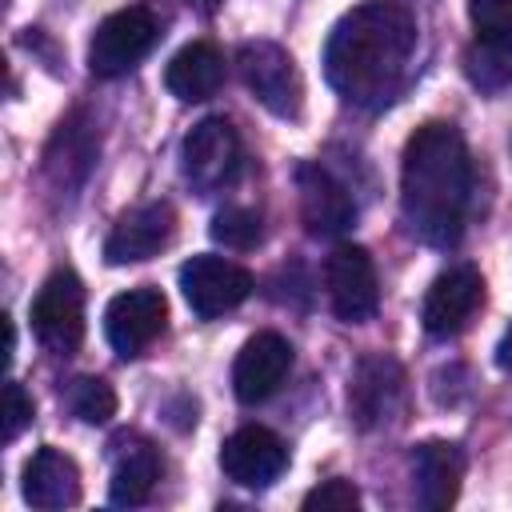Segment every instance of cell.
<instances>
[{
	"mask_svg": "<svg viewBox=\"0 0 512 512\" xmlns=\"http://www.w3.org/2000/svg\"><path fill=\"white\" fill-rule=\"evenodd\" d=\"M176 232V212L172 204L164 200H152V204H140L132 212H124L116 220V228L108 232L104 240V260L108 264H140V260H152L160 248H168Z\"/></svg>",
	"mask_w": 512,
	"mask_h": 512,
	"instance_id": "cell-10",
	"label": "cell"
},
{
	"mask_svg": "<svg viewBox=\"0 0 512 512\" xmlns=\"http://www.w3.org/2000/svg\"><path fill=\"white\" fill-rule=\"evenodd\" d=\"M168 324V300L160 288H128L104 308V336L120 356H140Z\"/></svg>",
	"mask_w": 512,
	"mask_h": 512,
	"instance_id": "cell-7",
	"label": "cell"
},
{
	"mask_svg": "<svg viewBox=\"0 0 512 512\" xmlns=\"http://www.w3.org/2000/svg\"><path fill=\"white\" fill-rule=\"evenodd\" d=\"M412 476H416V504L428 512H444L460 496L464 452L448 440H424L412 452Z\"/></svg>",
	"mask_w": 512,
	"mask_h": 512,
	"instance_id": "cell-16",
	"label": "cell"
},
{
	"mask_svg": "<svg viewBox=\"0 0 512 512\" xmlns=\"http://www.w3.org/2000/svg\"><path fill=\"white\" fill-rule=\"evenodd\" d=\"M472 192L468 144L452 124H424L404 144L400 164V212L412 236L432 248H448L464 232Z\"/></svg>",
	"mask_w": 512,
	"mask_h": 512,
	"instance_id": "cell-2",
	"label": "cell"
},
{
	"mask_svg": "<svg viewBox=\"0 0 512 512\" xmlns=\"http://www.w3.org/2000/svg\"><path fill=\"white\" fill-rule=\"evenodd\" d=\"M324 284H328V300L332 312L348 324H360L376 312L380 304V284H376V264L364 248L356 244H340L328 260H324Z\"/></svg>",
	"mask_w": 512,
	"mask_h": 512,
	"instance_id": "cell-8",
	"label": "cell"
},
{
	"mask_svg": "<svg viewBox=\"0 0 512 512\" xmlns=\"http://www.w3.org/2000/svg\"><path fill=\"white\" fill-rule=\"evenodd\" d=\"M296 192H300V216L312 236H340L352 228L356 208L348 188L320 164H300L296 168Z\"/></svg>",
	"mask_w": 512,
	"mask_h": 512,
	"instance_id": "cell-15",
	"label": "cell"
},
{
	"mask_svg": "<svg viewBox=\"0 0 512 512\" xmlns=\"http://www.w3.org/2000/svg\"><path fill=\"white\" fill-rule=\"evenodd\" d=\"M236 64H240V76H244L248 92L272 116H284V120H296L300 116L304 84H300L296 60L280 44H272V40H248V44H240Z\"/></svg>",
	"mask_w": 512,
	"mask_h": 512,
	"instance_id": "cell-3",
	"label": "cell"
},
{
	"mask_svg": "<svg viewBox=\"0 0 512 512\" xmlns=\"http://www.w3.org/2000/svg\"><path fill=\"white\" fill-rule=\"evenodd\" d=\"M468 20L480 40L512 44V0H468Z\"/></svg>",
	"mask_w": 512,
	"mask_h": 512,
	"instance_id": "cell-23",
	"label": "cell"
},
{
	"mask_svg": "<svg viewBox=\"0 0 512 512\" xmlns=\"http://www.w3.org/2000/svg\"><path fill=\"white\" fill-rule=\"evenodd\" d=\"M164 84H168V92H172L176 100H184V104H200V100L216 96L220 84H224V56H220V48L208 44V40L184 44V48L168 60Z\"/></svg>",
	"mask_w": 512,
	"mask_h": 512,
	"instance_id": "cell-18",
	"label": "cell"
},
{
	"mask_svg": "<svg viewBox=\"0 0 512 512\" xmlns=\"http://www.w3.org/2000/svg\"><path fill=\"white\" fill-rule=\"evenodd\" d=\"M416 48V20L392 0H372L352 8L328 36L324 72L328 84L352 104L388 100Z\"/></svg>",
	"mask_w": 512,
	"mask_h": 512,
	"instance_id": "cell-1",
	"label": "cell"
},
{
	"mask_svg": "<svg viewBox=\"0 0 512 512\" xmlns=\"http://www.w3.org/2000/svg\"><path fill=\"white\" fill-rule=\"evenodd\" d=\"M28 424H32V396L24 392L20 380H8L4 384V440L12 444Z\"/></svg>",
	"mask_w": 512,
	"mask_h": 512,
	"instance_id": "cell-25",
	"label": "cell"
},
{
	"mask_svg": "<svg viewBox=\"0 0 512 512\" xmlns=\"http://www.w3.org/2000/svg\"><path fill=\"white\" fill-rule=\"evenodd\" d=\"M68 408L84 420V424H108L116 416V392L108 380L100 376H80L68 388Z\"/></svg>",
	"mask_w": 512,
	"mask_h": 512,
	"instance_id": "cell-21",
	"label": "cell"
},
{
	"mask_svg": "<svg viewBox=\"0 0 512 512\" xmlns=\"http://www.w3.org/2000/svg\"><path fill=\"white\" fill-rule=\"evenodd\" d=\"M156 36L160 24L148 8H120L96 24L88 44V68L96 76H124L128 68H136V60L152 52Z\"/></svg>",
	"mask_w": 512,
	"mask_h": 512,
	"instance_id": "cell-5",
	"label": "cell"
},
{
	"mask_svg": "<svg viewBox=\"0 0 512 512\" xmlns=\"http://www.w3.org/2000/svg\"><path fill=\"white\" fill-rule=\"evenodd\" d=\"M32 332L56 356H68L80 348V340H84V284L76 280V272L60 268L40 284V292L32 300Z\"/></svg>",
	"mask_w": 512,
	"mask_h": 512,
	"instance_id": "cell-4",
	"label": "cell"
},
{
	"mask_svg": "<svg viewBox=\"0 0 512 512\" xmlns=\"http://www.w3.org/2000/svg\"><path fill=\"white\" fill-rule=\"evenodd\" d=\"M404 400V372L392 356H364L352 372V388H348V408L356 416L360 428H376L388 424L400 412Z\"/></svg>",
	"mask_w": 512,
	"mask_h": 512,
	"instance_id": "cell-14",
	"label": "cell"
},
{
	"mask_svg": "<svg viewBox=\"0 0 512 512\" xmlns=\"http://www.w3.org/2000/svg\"><path fill=\"white\" fill-rule=\"evenodd\" d=\"M288 368H292V344L284 336H276V332H256L240 348V356L232 364V392H236V400H244V404L268 400L284 384Z\"/></svg>",
	"mask_w": 512,
	"mask_h": 512,
	"instance_id": "cell-13",
	"label": "cell"
},
{
	"mask_svg": "<svg viewBox=\"0 0 512 512\" xmlns=\"http://www.w3.org/2000/svg\"><path fill=\"white\" fill-rule=\"evenodd\" d=\"M184 176L196 184V188H220L232 180L236 164H240V140H236V128L224 120V116H208L200 120L188 136H184Z\"/></svg>",
	"mask_w": 512,
	"mask_h": 512,
	"instance_id": "cell-9",
	"label": "cell"
},
{
	"mask_svg": "<svg viewBox=\"0 0 512 512\" xmlns=\"http://www.w3.org/2000/svg\"><path fill=\"white\" fill-rule=\"evenodd\" d=\"M212 240L232 248V252H248L260 244V216L252 208H240V204L220 208L212 216Z\"/></svg>",
	"mask_w": 512,
	"mask_h": 512,
	"instance_id": "cell-22",
	"label": "cell"
},
{
	"mask_svg": "<svg viewBox=\"0 0 512 512\" xmlns=\"http://www.w3.org/2000/svg\"><path fill=\"white\" fill-rule=\"evenodd\" d=\"M256 280L248 268L224 260V256H192L184 268H180V292L188 300V308L200 316V320H212V316H224L232 312L236 304H244L252 296Z\"/></svg>",
	"mask_w": 512,
	"mask_h": 512,
	"instance_id": "cell-6",
	"label": "cell"
},
{
	"mask_svg": "<svg viewBox=\"0 0 512 512\" xmlns=\"http://www.w3.org/2000/svg\"><path fill=\"white\" fill-rule=\"evenodd\" d=\"M484 300V280L476 268L460 264V268H448L432 280L428 296H424V308H420V320L432 336H456L480 308Z\"/></svg>",
	"mask_w": 512,
	"mask_h": 512,
	"instance_id": "cell-11",
	"label": "cell"
},
{
	"mask_svg": "<svg viewBox=\"0 0 512 512\" xmlns=\"http://www.w3.org/2000/svg\"><path fill=\"white\" fill-rule=\"evenodd\" d=\"M156 480H160V460H156V452L144 448V444H136V448H128V452L116 460L108 496H112V504L136 508V504H144V500L152 496Z\"/></svg>",
	"mask_w": 512,
	"mask_h": 512,
	"instance_id": "cell-19",
	"label": "cell"
},
{
	"mask_svg": "<svg viewBox=\"0 0 512 512\" xmlns=\"http://www.w3.org/2000/svg\"><path fill=\"white\" fill-rule=\"evenodd\" d=\"M304 508L308 512H352V508H360V492L348 480H324L320 488H312L304 496Z\"/></svg>",
	"mask_w": 512,
	"mask_h": 512,
	"instance_id": "cell-24",
	"label": "cell"
},
{
	"mask_svg": "<svg viewBox=\"0 0 512 512\" xmlns=\"http://www.w3.org/2000/svg\"><path fill=\"white\" fill-rule=\"evenodd\" d=\"M496 364H500V368L512 364V328H508V336H504V344H500V352H496Z\"/></svg>",
	"mask_w": 512,
	"mask_h": 512,
	"instance_id": "cell-26",
	"label": "cell"
},
{
	"mask_svg": "<svg viewBox=\"0 0 512 512\" xmlns=\"http://www.w3.org/2000/svg\"><path fill=\"white\" fill-rule=\"evenodd\" d=\"M464 72L480 92H500L512 84V44L500 40H480L464 56Z\"/></svg>",
	"mask_w": 512,
	"mask_h": 512,
	"instance_id": "cell-20",
	"label": "cell"
},
{
	"mask_svg": "<svg viewBox=\"0 0 512 512\" xmlns=\"http://www.w3.org/2000/svg\"><path fill=\"white\" fill-rule=\"evenodd\" d=\"M284 464H288V452H284L280 436L268 432V428H260V424L236 428V432L224 440V448H220V468H224V476L236 480V484H244V488H264V484H272V480L284 472Z\"/></svg>",
	"mask_w": 512,
	"mask_h": 512,
	"instance_id": "cell-12",
	"label": "cell"
},
{
	"mask_svg": "<svg viewBox=\"0 0 512 512\" xmlns=\"http://www.w3.org/2000/svg\"><path fill=\"white\" fill-rule=\"evenodd\" d=\"M24 500L40 512H56L80 500V468L60 448H40L24 464Z\"/></svg>",
	"mask_w": 512,
	"mask_h": 512,
	"instance_id": "cell-17",
	"label": "cell"
}]
</instances>
